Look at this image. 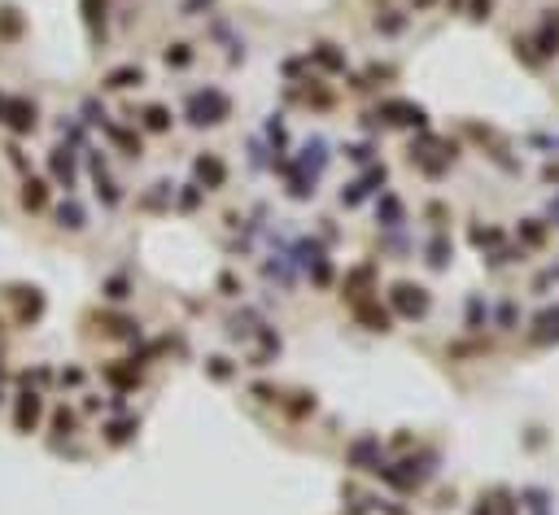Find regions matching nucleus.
<instances>
[{
  "instance_id": "ddd939ff",
  "label": "nucleus",
  "mask_w": 559,
  "mask_h": 515,
  "mask_svg": "<svg viewBox=\"0 0 559 515\" xmlns=\"http://www.w3.org/2000/svg\"><path fill=\"white\" fill-rule=\"evenodd\" d=\"M97 193L105 197V206H118V201H123V193H118V188H114V179L105 175L101 166H97Z\"/></svg>"
},
{
  "instance_id": "393cba45",
  "label": "nucleus",
  "mask_w": 559,
  "mask_h": 515,
  "mask_svg": "<svg viewBox=\"0 0 559 515\" xmlns=\"http://www.w3.org/2000/svg\"><path fill=\"white\" fill-rule=\"evenodd\" d=\"M472 9H477V18H490V0H472Z\"/></svg>"
},
{
  "instance_id": "1a4fd4ad",
  "label": "nucleus",
  "mask_w": 559,
  "mask_h": 515,
  "mask_svg": "<svg viewBox=\"0 0 559 515\" xmlns=\"http://www.w3.org/2000/svg\"><path fill=\"white\" fill-rule=\"evenodd\" d=\"M18 35H22V14H18V9H0V40H18Z\"/></svg>"
},
{
  "instance_id": "f03ea898",
  "label": "nucleus",
  "mask_w": 559,
  "mask_h": 515,
  "mask_svg": "<svg viewBox=\"0 0 559 515\" xmlns=\"http://www.w3.org/2000/svg\"><path fill=\"white\" fill-rule=\"evenodd\" d=\"M35 105L27 97H14V101H5V110H0V123H5L14 136H27V131H35Z\"/></svg>"
},
{
  "instance_id": "7ed1b4c3",
  "label": "nucleus",
  "mask_w": 559,
  "mask_h": 515,
  "mask_svg": "<svg viewBox=\"0 0 559 515\" xmlns=\"http://www.w3.org/2000/svg\"><path fill=\"white\" fill-rule=\"evenodd\" d=\"M394 306L402 310V315H424V310H428V293L420 289V284H398V289H394Z\"/></svg>"
},
{
  "instance_id": "aec40b11",
  "label": "nucleus",
  "mask_w": 559,
  "mask_h": 515,
  "mask_svg": "<svg viewBox=\"0 0 559 515\" xmlns=\"http://www.w3.org/2000/svg\"><path fill=\"white\" fill-rule=\"evenodd\" d=\"M477 515H511V507H507L503 498H494V502H481V507H477Z\"/></svg>"
},
{
  "instance_id": "6ab92c4d",
  "label": "nucleus",
  "mask_w": 559,
  "mask_h": 515,
  "mask_svg": "<svg viewBox=\"0 0 559 515\" xmlns=\"http://www.w3.org/2000/svg\"><path fill=\"white\" fill-rule=\"evenodd\" d=\"M315 57H319L324 66H332V70H341V66H346V62H341L337 53H332V44H319V49H315Z\"/></svg>"
},
{
  "instance_id": "20e7f679",
  "label": "nucleus",
  "mask_w": 559,
  "mask_h": 515,
  "mask_svg": "<svg viewBox=\"0 0 559 515\" xmlns=\"http://www.w3.org/2000/svg\"><path fill=\"white\" fill-rule=\"evenodd\" d=\"M40 411H44L40 393H22V398H18V411H14V424H18V433H31V428L40 424Z\"/></svg>"
},
{
  "instance_id": "a878e982",
  "label": "nucleus",
  "mask_w": 559,
  "mask_h": 515,
  "mask_svg": "<svg viewBox=\"0 0 559 515\" xmlns=\"http://www.w3.org/2000/svg\"><path fill=\"white\" fill-rule=\"evenodd\" d=\"M0 110H5V97H0Z\"/></svg>"
},
{
  "instance_id": "9b49d317",
  "label": "nucleus",
  "mask_w": 559,
  "mask_h": 515,
  "mask_svg": "<svg viewBox=\"0 0 559 515\" xmlns=\"http://www.w3.org/2000/svg\"><path fill=\"white\" fill-rule=\"evenodd\" d=\"M551 337H559V310H546L538 319V332H533V341H551Z\"/></svg>"
},
{
  "instance_id": "bb28decb",
  "label": "nucleus",
  "mask_w": 559,
  "mask_h": 515,
  "mask_svg": "<svg viewBox=\"0 0 559 515\" xmlns=\"http://www.w3.org/2000/svg\"><path fill=\"white\" fill-rule=\"evenodd\" d=\"M420 5H424V0H420Z\"/></svg>"
},
{
  "instance_id": "39448f33",
  "label": "nucleus",
  "mask_w": 559,
  "mask_h": 515,
  "mask_svg": "<svg viewBox=\"0 0 559 515\" xmlns=\"http://www.w3.org/2000/svg\"><path fill=\"white\" fill-rule=\"evenodd\" d=\"M140 83H145V70H140V66H118V70H110V75H105L101 88L123 92V88H140Z\"/></svg>"
},
{
  "instance_id": "b1692460",
  "label": "nucleus",
  "mask_w": 559,
  "mask_h": 515,
  "mask_svg": "<svg viewBox=\"0 0 559 515\" xmlns=\"http://www.w3.org/2000/svg\"><path fill=\"white\" fill-rule=\"evenodd\" d=\"M542 53H559V35L555 31H542Z\"/></svg>"
},
{
  "instance_id": "9d476101",
  "label": "nucleus",
  "mask_w": 559,
  "mask_h": 515,
  "mask_svg": "<svg viewBox=\"0 0 559 515\" xmlns=\"http://www.w3.org/2000/svg\"><path fill=\"white\" fill-rule=\"evenodd\" d=\"M57 223H62L66 232H83V210L75 206V201H66V206L57 210Z\"/></svg>"
},
{
  "instance_id": "5701e85b",
  "label": "nucleus",
  "mask_w": 559,
  "mask_h": 515,
  "mask_svg": "<svg viewBox=\"0 0 559 515\" xmlns=\"http://www.w3.org/2000/svg\"><path fill=\"white\" fill-rule=\"evenodd\" d=\"M105 297H114V302H123V297H127V280H110V289H105Z\"/></svg>"
},
{
  "instance_id": "423d86ee",
  "label": "nucleus",
  "mask_w": 559,
  "mask_h": 515,
  "mask_svg": "<svg viewBox=\"0 0 559 515\" xmlns=\"http://www.w3.org/2000/svg\"><path fill=\"white\" fill-rule=\"evenodd\" d=\"M44 201H49V184L44 179H27L22 184V210H44Z\"/></svg>"
},
{
  "instance_id": "0eeeda50",
  "label": "nucleus",
  "mask_w": 559,
  "mask_h": 515,
  "mask_svg": "<svg viewBox=\"0 0 559 515\" xmlns=\"http://www.w3.org/2000/svg\"><path fill=\"white\" fill-rule=\"evenodd\" d=\"M197 175H201V184H206V188H219L223 179H228V171H223L219 158H197Z\"/></svg>"
},
{
  "instance_id": "f257e3e1",
  "label": "nucleus",
  "mask_w": 559,
  "mask_h": 515,
  "mask_svg": "<svg viewBox=\"0 0 559 515\" xmlns=\"http://www.w3.org/2000/svg\"><path fill=\"white\" fill-rule=\"evenodd\" d=\"M228 110H232V101L223 97V92H214V88L197 92V97L188 101V114H193V123H197V127H214V123H223V118H228Z\"/></svg>"
},
{
  "instance_id": "412c9836",
  "label": "nucleus",
  "mask_w": 559,
  "mask_h": 515,
  "mask_svg": "<svg viewBox=\"0 0 559 515\" xmlns=\"http://www.w3.org/2000/svg\"><path fill=\"white\" fill-rule=\"evenodd\" d=\"M210 376H214V380H228V376H232L228 358H210Z\"/></svg>"
},
{
  "instance_id": "dca6fc26",
  "label": "nucleus",
  "mask_w": 559,
  "mask_h": 515,
  "mask_svg": "<svg viewBox=\"0 0 559 515\" xmlns=\"http://www.w3.org/2000/svg\"><path fill=\"white\" fill-rule=\"evenodd\" d=\"M53 171H57V179H62V184L70 188V184H75V166H70V158H62V149H57L53 153Z\"/></svg>"
},
{
  "instance_id": "2eb2a0df",
  "label": "nucleus",
  "mask_w": 559,
  "mask_h": 515,
  "mask_svg": "<svg viewBox=\"0 0 559 515\" xmlns=\"http://www.w3.org/2000/svg\"><path fill=\"white\" fill-rule=\"evenodd\" d=\"M83 18H88L92 31L105 27V0H83Z\"/></svg>"
},
{
  "instance_id": "4be33fe9",
  "label": "nucleus",
  "mask_w": 559,
  "mask_h": 515,
  "mask_svg": "<svg viewBox=\"0 0 559 515\" xmlns=\"http://www.w3.org/2000/svg\"><path fill=\"white\" fill-rule=\"evenodd\" d=\"M132 428H136V424H114V428H110V441H114V446H123V441L132 437Z\"/></svg>"
},
{
  "instance_id": "6e6552de",
  "label": "nucleus",
  "mask_w": 559,
  "mask_h": 515,
  "mask_svg": "<svg viewBox=\"0 0 559 515\" xmlns=\"http://www.w3.org/2000/svg\"><path fill=\"white\" fill-rule=\"evenodd\" d=\"M359 319H363L372 332H389V315H385L376 302H359Z\"/></svg>"
},
{
  "instance_id": "4468645a",
  "label": "nucleus",
  "mask_w": 559,
  "mask_h": 515,
  "mask_svg": "<svg viewBox=\"0 0 559 515\" xmlns=\"http://www.w3.org/2000/svg\"><path fill=\"white\" fill-rule=\"evenodd\" d=\"M105 376H110L114 385H123V389H127V385H140V371H136V363H132V367H105Z\"/></svg>"
},
{
  "instance_id": "f3484780",
  "label": "nucleus",
  "mask_w": 559,
  "mask_h": 515,
  "mask_svg": "<svg viewBox=\"0 0 559 515\" xmlns=\"http://www.w3.org/2000/svg\"><path fill=\"white\" fill-rule=\"evenodd\" d=\"M193 62V49H188V44H171V49H166V66H188Z\"/></svg>"
},
{
  "instance_id": "a211bd4d",
  "label": "nucleus",
  "mask_w": 559,
  "mask_h": 515,
  "mask_svg": "<svg viewBox=\"0 0 559 515\" xmlns=\"http://www.w3.org/2000/svg\"><path fill=\"white\" fill-rule=\"evenodd\" d=\"M53 428H57V433H66V437H70V433H75V415H70L66 406H62V411L53 415Z\"/></svg>"
},
{
  "instance_id": "f8f14e48",
  "label": "nucleus",
  "mask_w": 559,
  "mask_h": 515,
  "mask_svg": "<svg viewBox=\"0 0 559 515\" xmlns=\"http://www.w3.org/2000/svg\"><path fill=\"white\" fill-rule=\"evenodd\" d=\"M145 127L149 131H166L171 127V110H166V105H149L145 110Z\"/></svg>"
}]
</instances>
